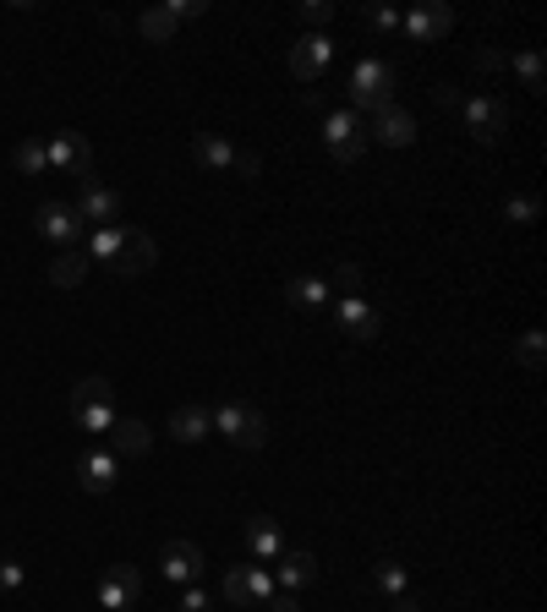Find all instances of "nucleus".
<instances>
[{"label": "nucleus", "mask_w": 547, "mask_h": 612, "mask_svg": "<svg viewBox=\"0 0 547 612\" xmlns=\"http://www.w3.org/2000/svg\"><path fill=\"white\" fill-rule=\"evenodd\" d=\"M503 214H509V225H536V197H509Z\"/></svg>", "instance_id": "nucleus-32"}, {"label": "nucleus", "mask_w": 547, "mask_h": 612, "mask_svg": "<svg viewBox=\"0 0 547 612\" xmlns=\"http://www.w3.org/2000/svg\"><path fill=\"white\" fill-rule=\"evenodd\" d=\"M394 612H421V607H416L411 596H394Z\"/></svg>", "instance_id": "nucleus-40"}, {"label": "nucleus", "mask_w": 547, "mask_h": 612, "mask_svg": "<svg viewBox=\"0 0 547 612\" xmlns=\"http://www.w3.org/2000/svg\"><path fill=\"white\" fill-rule=\"evenodd\" d=\"M460 116H465V132H471L476 143H498V137L509 132V105L492 99V94H471V99L460 105Z\"/></svg>", "instance_id": "nucleus-5"}, {"label": "nucleus", "mask_w": 547, "mask_h": 612, "mask_svg": "<svg viewBox=\"0 0 547 612\" xmlns=\"http://www.w3.org/2000/svg\"><path fill=\"white\" fill-rule=\"evenodd\" d=\"M312 579H318V557H312L307 547H296V552H280L274 585H285V590H301V585H312Z\"/></svg>", "instance_id": "nucleus-22"}, {"label": "nucleus", "mask_w": 547, "mask_h": 612, "mask_svg": "<svg viewBox=\"0 0 547 612\" xmlns=\"http://www.w3.org/2000/svg\"><path fill=\"white\" fill-rule=\"evenodd\" d=\"M329 17H334V7H329V0H307V7H301V23H307V34H318Z\"/></svg>", "instance_id": "nucleus-33"}, {"label": "nucleus", "mask_w": 547, "mask_h": 612, "mask_svg": "<svg viewBox=\"0 0 547 612\" xmlns=\"http://www.w3.org/2000/svg\"><path fill=\"white\" fill-rule=\"evenodd\" d=\"M88 268H94V263H88V252H83V247H72V252H61V257L50 263V285H56V290H78V285L88 279Z\"/></svg>", "instance_id": "nucleus-24"}, {"label": "nucleus", "mask_w": 547, "mask_h": 612, "mask_svg": "<svg viewBox=\"0 0 547 612\" xmlns=\"http://www.w3.org/2000/svg\"><path fill=\"white\" fill-rule=\"evenodd\" d=\"M159 568H165V579H176V585H198L203 568H209V557H203V547H192V541H165V547H159Z\"/></svg>", "instance_id": "nucleus-13"}, {"label": "nucleus", "mask_w": 547, "mask_h": 612, "mask_svg": "<svg viewBox=\"0 0 547 612\" xmlns=\"http://www.w3.org/2000/svg\"><path fill=\"white\" fill-rule=\"evenodd\" d=\"M367 23L383 28V34H394V28H400V12H394V7H367Z\"/></svg>", "instance_id": "nucleus-36"}, {"label": "nucleus", "mask_w": 547, "mask_h": 612, "mask_svg": "<svg viewBox=\"0 0 547 612\" xmlns=\"http://www.w3.org/2000/svg\"><path fill=\"white\" fill-rule=\"evenodd\" d=\"M323 148H329L340 165L361 159V154H367V121H361L356 110H329V121H323Z\"/></svg>", "instance_id": "nucleus-3"}, {"label": "nucleus", "mask_w": 547, "mask_h": 612, "mask_svg": "<svg viewBox=\"0 0 547 612\" xmlns=\"http://www.w3.org/2000/svg\"><path fill=\"white\" fill-rule=\"evenodd\" d=\"M329 61H334V39H329V34H301V39L290 45V72H296L301 83H318V77L329 72Z\"/></svg>", "instance_id": "nucleus-10"}, {"label": "nucleus", "mask_w": 547, "mask_h": 612, "mask_svg": "<svg viewBox=\"0 0 547 612\" xmlns=\"http://www.w3.org/2000/svg\"><path fill=\"white\" fill-rule=\"evenodd\" d=\"M34 230H39L50 247H61V252L83 247V219H78V208H72V203H39Z\"/></svg>", "instance_id": "nucleus-8"}, {"label": "nucleus", "mask_w": 547, "mask_h": 612, "mask_svg": "<svg viewBox=\"0 0 547 612\" xmlns=\"http://www.w3.org/2000/svg\"><path fill=\"white\" fill-rule=\"evenodd\" d=\"M176 28H181L176 7H148V12L138 17V34H143L148 45H170V39H176Z\"/></svg>", "instance_id": "nucleus-25"}, {"label": "nucleus", "mask_w": 547, "mask_h": 612, "mask_svg": "<svg viewBox=\"0 0 547 612\" xmlns=\"http://www.w3.org/2000/svg\"><path fill=\"white\" fill-rule=\"evenodd\" d=\"M329 285H340V296H361V263H334Z\"/></svg>", "instance_id": "nucleus-31"}, {"label": "nucleus", "mask_w": 547, "mask_h": 612, "mask_svg": "<svg viewBox=\"0 0 547 612\" xmlns=\"http://www.w3.org/2000/svg\"><path fill=\"white\" fill-rule=\"evenodd\" d=\"M285 301H290L296 312H323V307L334 301V285L318 279V274H296V279H285Z\"/></svg>", "instance_id": "nucleus-19"}, {"label": "nucleus", "mask_w": 547, "mask_h": 612, "mask_svg": "<svg viewBox=\"0 0 547 612\" xmlns=\"http://www.w3.org/2000/svg\"><path fill=\"white\" fill-rule=\"evenodd\" d=\"M214 432L230 437L236 448H263V443H269V421H263V410H252L247 399H225V405L214 410Z\"/></svg>", "instance_id": "nucleus-2"}, {"label": "nucleus", "mask_w": 547, "mask_h": 612, "mask_svg": "<svg viewBox=\"0 0 547 612\" xmlns=\"http://www.w3.org/2000/svg\"><path fill=\"white\" fill-rule=\"evenodd\" d=\"M372 579H378V590H383V596H405V563L383 557V563L372 568Z\"/></svg>", "instance_id": "nucleus-29"}, {"label": "nucleus", "mask_w": 547, "mask_h": 612, "mask_svg": "<svg viewBox=\"0 0 547 612\" xmlns=\"http://www.w3.org/2000/svg\"><path fill=\"white\" fill-rule=\"evenodd\" d=\"M400 28H405L416 45H432V39H443V34L454 28V12L443 7V0H421L416 12H405V17H400Z\"/></svg>", "instance_id": "nucleus-15"}, {"label": "nucleus", "mask_w": 547, "mask_h": 612, "mask_svg": "<svg viewBox=\"0 0 547 612\" xmlns=\"http://www.w3.org/2000/svg\"><path fill=\"white\" fill-rule=\"evenodd\" d=\"M78 219L83 225H94V230H105V225H121V192H110L99 176H88V181H78Z\"/></svg>", "instance_id": "nucleus-6"}, {"label": "nucleus", "mask_w": 547, "mask_h": 612, "mask_svg": "<svg viewBox=\"0 0 547 612\" xmlns=\"http://www.w3.org/2000/svg\"><path fill=\"white\" fill-rule=\"evenodd\" d=\"M138 596H143V574H138L132 563H116V568L105 574V585H99V607H105V612H132Z\"/></svg>", "instance_id": "nucleus-14"}, {"label": "nucleus", "mask_w": 547, "mask_h": 612, "mask_svg": "<svg viewBox=\"0 0 547 612\" xmlns=\"http://www.w3.org/2000/svg\"><path fill=\"white\" fill-rule=\"evenodd\" d=\"M181 612H214V596H209L203 585H187V590H181Z\"/></svg>", "instance_id": "nucleus-34"}, {"label": "nucleus", "mask_w": 547, "mask_h": 612, "mask_svg": "<svg viewBox=\"0 0 547 612\" xmlns=\"http://www.w3.org/2000/svg\"><path fill=\"white\" fill-rule=\"evenodd\" d=\"M192 159H198L203 170H230V165H236V143L219 137V132H198V137H192Z\"/></svg>", "instance_id": "nucleus-23"}, {"label": "nucleus", "mask_w": 547, "mask_h": 612, "mask_svg": "<svg viewBox=\"0 0 547 612\" xmlns=\"http://www.w3.org/2000/svg\"><path fill=\"white\" fill-rule=\"evenodd\" d=\"M72 421L88 432V437H105L116 427V388L105 377H83L72 388Z\"/></svg>", "instance_id": "nucleus-1"}, {"label": "nucleus", "mask_w": 547, "mask_h": 612, "mask_svg": "<svg viewBox=\"0 0 547 612\" xmlns=\"http://www.w3.org/2000/svg\"><path fill=\"white\" fill-rule=\"evenodd\" d=\"M542 350H547V339H542L536 328L514 339V361H520V367H542Z\"/></svg>", "instance_id": "nucleus-30"}, {"label": "nucleus", "mask_w": 547, "mask_h": 612, "mask_svg": "<svg viewBox=\"0 0 547 612\" xmlns=\"http://www.w3.org/2000/svg\"><path fill=\"white\" fill-rule=\"evenodd\" d=\"M116 481H121V459H116L110 448L78 454V487H83V492H110Z\"/></svg>", "instance_id": "nucleus-17"}, {"label": "nucleus", "mask_w": 547, "mask_h": 612, "mask_svg": "<svg viewBox=\"0 0 547 612\" xmlns=\"http://www.w3.org/2000/svg\"><path fill=\"white\" fill-rule=\"evenodd\" d=\"M214 432V410L209 405H181L176 416H170V437L176 443H203Z\"/></svg>", "instance_id": "nucleus-21"}, {"label": "nucleus", "mask_w": 547, "mask_h": 612, "mask_svg": "<svg viewBox=\"0 0 547 612\" xmlns=\"http://www.w3.org/2000/svg\"><path fill=\"white\" fill-rule=\"evenodd\" d=\"M476 67H481V72H498V67H509V56H503V50H481Z\"/></svg>", "instance_id": "nucleus-39"}, {"label": "nucleus", "mask_w": 547, "mask_h": 612, "mask_svg": "<svg viewBox=\"0 0 547 612\" xmlns=\"http://www.w3.org/2000/svg\"><path fill=\"white\" fill-rule=\"evenodd\" d=\"M247 547H252V557H258V563H274V557L285 552L280 519H269V514H252V519H247Z\"/></svg>", "instance_id": "nucleus-20"}, {"label": "nucleus", "mask_w": 547, "mask_h": 612, "mask_svg": "<svg viewBox=\"0 0 547 612\" xmlns=\"http://www.w3.org/2000/svg\"><path fill=\"white\" fill-rule=\"evenodd\" d=\"M23 585V563L17 557H0V590H17Z\"/></svg>", "instance_id": "nucleus-37"}, {"label": "nucleus", "mask_w": 547, "mask_h": 612, "mask_svg": "<svg viewBox=\"0 0 547 612\" xmlns=\"http://www.w3.org/2000/svg\"><path fill=\"white\" fill-rule=\"evenodd\" d=\"M121 241H127V225H105V230H94V236L83 241V252H88V263H105V268H116V257H121Z\"/></svg>", "instance_id": "nucleus-26"}, {"label": "nucleus", "mask_w": 547, "mask_h": 612, "mask_svg": "<svg viewBox=\"0 0 547 612\" xmlns=\"http://www.w3.org/2000/svg\"><path fill=\"white\" fill-rule=\"evenodd\" d=\"M269 596H274V574H269V568L247 563V568H230V574H225V601H236V607H263Z\"/></svg>", "instance_id": "nucleus-12"}, {"label": "nucleus", "mask_w": 547, "mask_h": 612, "mask_svg": "<svg viewBox=\"0 0 547 612\" xmlns=\"http://www.w3.org/2000/svg\"><path fill=\"white\" fill-rule=\"evenodd\" d=\"M509 67H514V77H520L531 94H542V88H547V61H542L536 50H520V56H509Z\"/></svg>", "instance_id": "nucleus-27"}, {"label": "nucleus", "mask_w": 547, "mask_h": 612, "mask_svg": "<svg viewBox=\"0 0 547 612\" xmlns=\"http://www.w3.org/2000/svg\"><path fill=\"white\" fill-rule=\"evenodd\" d=\"M45 148H50V170L56 176H78V181L94 176V148H88L83 132H50Z\"/></svg>", "instance_id": "nucleus-7"}, {"label": "nucleus", "mask_w": 547, "mask_h": 612, "mask_svg": "<svg viewBox=\"0 0 547 612\" xmlns=\"http://www.w3.org/2000/svg\"><path fill=\"white\" fill-rule=\"evenodd\" d=\"M154 263H159V247H154V236L127 225V241H121V257H116V268H110V274H121V279H138V274H148Z\"/></svg>", "instance_id": "nucleus-16"}, {"label": "nucleus", "mask_w": 547, "mask_h": 612, "mask_svg": "<svg viewBox=\"0 0 547 612\" xmlns=\"http://www.w3.org/2000/svg\"><path fill=\"white\" fill-rule=\"evenodd\" d=\"M350 99H356V110H383V105H394V67H389V61H361V67L350 72Z\"/></svg>", "instance_id": "nucleus-4"}, {"label": "nucleus", "mask_w": 547, "mask_h": 612, "mask_svg": "<svg viewBox=\"0 0 547 612\" xmlns=\"http://www.w3.org/2000/svg\"><path fill=\"white\" fill-rule=\"evenodd\" d=\"M105 437H110V454H116V459H143V454L154 448V432H148V421H138V416H116V427H110Z\"/></svg>", "instance_id": "nucleus-18"}, {"label": "nucleus", "mask_w": 547, "mask_h": 612, "mask_svg": "<svg viewBox=\"0 0 547 612\" xmlns=\"http://www.w3.org/2000/svg\"><path fill=\"white\" fill-rule=\"evenodd\" d=\"M367 143H383V148H411V143H416V116H411V110H400V105L372 110Z\"/></svg>", "instance_id": "nucleus-11"}, {"label": "nucleus", "mask_w": 547, "mask_h": 612, "mask_svg": "<svg viewBox=\"0 0 547 612\" xmlns=\"http://www.w3.org/2000/svg\"><path fill=\"white\" fill-rule=\"evenodd\" d=\"M329 312H334L340 334H345V339H356V345H372V339L383 334V317H378V307H367L361 296H340V301H329Z\"/></svg>", "instance_id": "nucleus-9"}, {"label": "nucleus", "mask_w": 547, "mask_h": 612, "mask_svg": "<svg viewBox=\"0 0 547 612\" xmlns=\"http://www.w3.org/2000/svg\"><path fill=\"white\" fill-rule=\"evenodd\" d=\"M230 170H236L241 181H258V176H263V154H241V148H236V165H230Z\"/></svg>", "instance_id": "nucleus-35"}, {"label": "nucleus", "mask_w": 547, "mask_h": 612, "mask_svg": "<svg viewBox=\"0 0 547 612\" xmlns=\"http://www.w3.org/2000/svg\"><path fill=\"white\" fill-rule=\"evenodd\" d=\"M12 159H17V170H23V176H45V170H50V148H45V143H34V137H28V143H17V154H12Z\"/></svg>", "instance_id": "nucleus-28"}, {"label": "nucleus", "mask_w": 547, "mask_h": 612, "mask_svg": "<svg viewBox=\"0 0 547 612\" xmlns=\"http://www.w3.org/2000/svg\"><path fill=\"white\" fill-rule=\"evenodd\" d=\"M269 612H301V601H296V590H274L269 601H263Z\"/></svg>", "instance_id": "nucleus-38"}]
</instances>
